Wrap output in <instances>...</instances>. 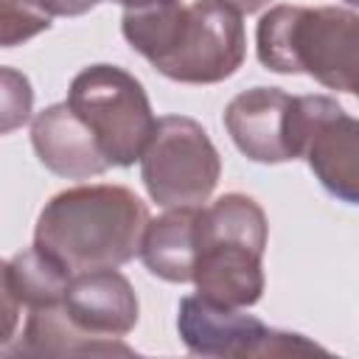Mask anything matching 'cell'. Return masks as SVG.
I'll use <instances>...</instances> for the list:
<instances>
[{
  "mask_svg": "<svg viewBox=\"0 0 359 359\" xmlns=\"http://www.w3.org/2000/svg\"><path fill=\"white\" fill-rule=\"evenodd\" d=\"M241 11L227 0H180L126 8L123 39L160 76L180 84H219L230 79L247 53Z\"/></svg>",
  "mask_w": 359,
  "mask_h": 359,
  "instance_id": "obj_1",
  "label": "cell"
},
{
  "mask_svg": "<svg viewBox=\"0 0 359 359\" xmlns=\"http://www.w3.org/2000/svg\"><path fill=\"white\" fill-rule=\"evenodd\" d=\"M149 227L146 202L123 185H76L45 202L34 227V247L53 255L73 275L118 269L140 255Z\"/></svg>",
  "mask_w": 359,
  "mask_h": 359,
  "instance_id": "obj_2",
  "label": "cell"
},
{
  "mask_svg": "<svg viewBox=\"0 0 359 359\" xmlns=\"http://www.w3.org/2000/svg\"><path fill=\"white\" fill-rule=\"evenodd\" d=\"M258 62L283 76H311L359 98V14L339 6H275L255 28Z\"/></svg>",
  "mask_w": 359,
  "mask_h": 359,
  "instance_id": "obj_3",
  "label": "cell"
},
{
  "mask_svg": "<svg viewBox=\"0 0 359 359\" xmlns=\"http://www.w3.org/2000/svg\"><path fill=\"white\" fill-rule=\"evenodd\" d=\"M266 236V213L247 194H224L202 208L194 272L196 294L216 306H255L266 283L261 264Z\"/></svg>",
  "mask_w": 359,
  "mask_h": 359,
  "instance_id": "obj_4",
  "label": "cell"
},
{
  "mask_svg": "<svg viewBox=\"0 0 359 359\" xmlns=\"http://www.w3.org/2000/svg\"><path fill=\"white\" fill-rule=\"evenodd\" d=\"M67 104L95 132L109 165L129 168L143 157L157 118L132 73L115 65H90L70 81Z\"/></svg>",
  "mask_w": 359,
  "mask_h": 359,
  "instance_id": "obj_5",
  "label": "cell"
},
{
  "mask_svg": "<svg viewBox=\"0 0 359 359\" xmlns=\"http://www.w3.org/2000/svg\"><path fill=\"white\" fill-rule=\"evenodd\" d=\"M222 174V157L194 118L165 115L140 157V180L160 208L208 202Z\"/></svg>",
  "mask_w": 359,
  "mask_h": 359,
  "instance_id": "obj_6",
  "label": "cell"
},
{
  "mask_svg": "<svg viewBox=\"0 0 359 359\" xmlns=\"http://www.w3.org/2000/svg\"><path fill=\"white\" fill-rule=\"evenodd\" d=\"M177 331L194 356L244 359V356H300L328 353L323 345L294 331H280L233 306H216L188 294L177 309Z\"/></svg>",
  "mask_w": 359,
  "mask_h": 359,
  "instance_id": "obj_7",
  "label": "cell"
},
{
  "mask_svg": "<svg viewBox=\"0 0 359 359\" xmlns=\"http://www.w3.org/2000/svg\"><path fill=\"white\" fill-rule=\"evenodd\" d=\"M300 143L317 182L339 202L359 205V118L328 95H300Z\"/></svg>",
  "mask_w": 359,
  "mask_h": 359,
  "instance_id": "obj_8",
  "label": "cell"
},
{
  "mask_svg": "<svg viewBox=\"0 0 359 359\" xmlns=\"http://www.w3.org/2000/svg\"><path fill=\"white\" fill-rule=\"evenodd\" d=\"M224 129L236 149L252 163H289L303 151L300 95L278 87H252L238 93L224 109Z\"/></svg>",
  "mask_w": 359,
  "mask_h": 359,
  "instance_id": "obj_9",
  "label": "cell"
},
{
  "mask_svg": "<svg viewBox=\"0 0 359 359\" xmlns=\"http://www.w3.org/2000/svg\"><path fill=\"white\" fill-rule=\"evenodd\" d=\"M31 146L39 163L65 180H90L109 168L95 132L65 104H50L31 121Z\"/></svg>",
  "mask_w": 359,
  "mask_h": 359,
  "instance_id": "obj_10",
  "label": "cell"
},
{
  "mask_svg": "<svg viewBox=\"0 0 359 359\" xmlns=\"http://www.w3.org/2000/svg\"><path fill=\"white\" fill-rule=\"evenodd\" d=\"M67 317L87 334L121 339L137 325V294L118 269L76 272L62 300Z\"/></svg>",
  "mask_w": 359,
  "mask_h": 359,
  "instance_id": "obj_11",
  "label": "cell"
},
{
  "mask_svg": "<svg viewBox=\"0 0 359 359\" xmlns=\"http://www.w3.org/2000/svg\"><path fill=\"white\" fill-rule=\"evenodd\" d=\"M73 272L39 247H28L3 264V306H6V337L8 345L17 337V317L39 306L65 300Z\"/></svg>",
  "mask_w": 359,
  "mask_h": 359,
  "instance_id": "obj_12",
  "label": "cell"
},
{
  "mask_svg": "<svg viewBox=\"0 0 359 359\" xmlns=\"http://www.w3.org/2000/svg\"><path fill=\"white\" fill-rule=\"evenodd\" d=\"M20 339L3 345V356H98V353H121L132 356L135 348L121 339H101L81 331L65 311L62 303L31 309L25 317Z\"/></svg>",
  "mask_w": 359,
  "mask_h": 359,
  "instance_id": "obj_13",
  "label": "cell"
},
{
  "mask_svg": "<svg viewBox=\"0 0 359 359\" xmlns=\"http://www.w3.org/2000/svg\"><path fill=\"white\" fill-rule=\"evenodd\" d=\"M199 219L202 205L165 208L163 216L149 219L140 261L154 278L168 283H194L199 258Z\"/></svg>",
  "mask_w": 359,
  "mask_h": 359,
  "instance_id": "obj_14",
  "label": "cell"
},
{
  "mask_svg": "<svg viewBox=\"0 0 359 359\" xmlns=\"http://www.w3.org/2000/svg\"><path fill=\"white\" fill-rule=\"evenodd\" d=\"M50 14L36 0H0V45L14 48L50 28Z\"/></svg>",
  "mask_w": 359,
  "mask_h": 359,
  "instance_id": "obj_15",
  "label": "cell"
},
{
  "mask_svg": "<svg viewBox=\"0 0 359 359\" xmlns=\"http://www.w3.org/2000/svg\"><path fill=\"white\" fill-rule=\"evenodd\" d=\"M0 76H3V123H0V132L8 135L31 118L34 93H31V84L22 73L3 67Z\"/></svg>",
  "mask_w": 359,
  "mask_h": 359,
  "instance_id": "obj_16",
  "label": "cell"
},
{
  "mask_svg": "<svg viewBox=\"0 0 359 359\" xmlns=\"http://www.w3.org/2000/svg\"><path fill=\"white\" fill-rule=\"evenodd\" d=\"M50 17H81L101 0H36Z\"/></svg>",
  "mask_w": 359,
  "mask_h": 359,
  "instance_id": "obj_17",
  "label": "cell"
},
{
  "mask_svg": "<svg viewBox=\"0 0 359 359\" xmlns=\"http://www.w3.org/2000/svg\"><path fill=\"white\" fill-rule=\"evenodd\" d=\"M227 3H233L241 14H255V11H261L269 0H227Z\"/></svg>",
  "mask_w": 359,
  "mask_h": 359,
  "instance_id": "obj_18",
  "label": "cell"
},
{
  "mask_svg": "<svg viewBox=\"0 0 359 359\" xmlns=\"http://www.w3.org/2000/svg\"><path fill=\"white\" fill-rule=\"evenodd\" d=\"M112 3H121L123 8H151V6L171 3V0H112Z\"/></svg>",
  "mask_w": 359,
  "mask_h": 359,
  "instance_id": "obj_19",
  "label": "cell"
},
{
  "mask_svg": "<svg viewBox=\"0 0 359 359\" xmlns=\"http://www.w3.org/2000/svg\"><path fill=\"white\" fill-rule=\"evenodd\" d=\"M342 3H348V6H356V8H359V0H342Z\"/></svg>",
  "mask_w": 359,
  "mask_h": 359,
  "instance_id": "obj_20",
  "label": "cell"
}]
</instances>
